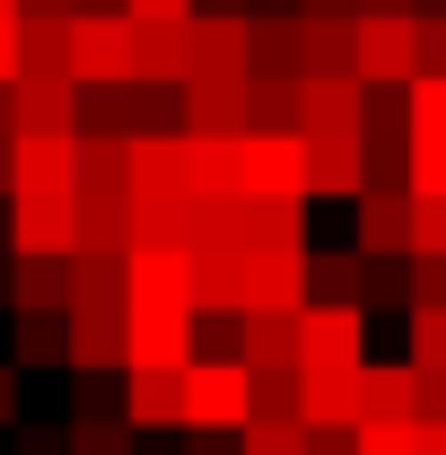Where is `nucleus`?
Returning <instances> with one entry per match:
<instances>
[{
	"label": "nucleus",
	"instance_id": "8fccbe9b",
	"mask_svg": "<svg viewBox=\"0 0 446 455\" xmlns=\"http://www.w3.org/2000/svg\"><path fill=\"white\" fill-rule=\"evenodd\" d=\"M0 307H9V245H0Z\"/></svg>",
	"mask_w": 446,
	"mask_h": 455
},
{
	"label": "nucleus",
	"instance_id": "aec40b11",
	"mask_svg": "<svg viewBox=\"0 0 446 455\" xmlns=\"http://www.w3.org/2000/svg\"><path fill=\"white\" fill-rule=\"evenodd\" d=\"M175 149H184V193H202V202L236 193V132H184Z\"/></svg>",
	"mask_w": 446,
	"mask_h": 455
},
{
	"label": "nucleus",
	"instance_id": "c85d7f7f",
	"mask_svg": "<svg viewBox=\"0 0 446 455\" xmlns=\"http://www.w3.org/2000/svg\"><path fill=\"white\" fill-rule=\"evenodd\" d=\"M359 272H368L359 245H324V254H307V298H359Z\"/></svg>",
	"mask_w": 446,
	"mask_h": 455
},
{
	"label": "nucleus",
	"instance_id": "e433bc0d",
	"mask_svg": "<svg viewBox=\"0 0 446 455\" xmlns=\"http://www.w3.org/2000/svg\"><path fill=\"white\" fill-rule=\"evenodd\" d=\"M402 254H446V193H411V245Z\"/></svg>",
	"mask_w": 446,
	"mask_h": 455
},
{
	"label": "nucleus",
	"instance_id": "f704fd0d",
	"mask_svg": "<svg viewBox=\"0 0 446 455\" xmlns=\"http://www.w3.org/2000/svg\"><path fill=\"white\" fill-rule=\"evenodd\" d=\"M402 307H446V254H402Z\"/></svg>",
	"mask_w": 446,
	"mask_h": 455
},
{
	"label": "nucleus",
	"instance_id": "7c9ffc66",
	"mask_svg": "<svg viewBox=\"0 0 446 455\" xmlns=\"http://www.w3.org/2000/svg\"><path fill=\"white\" fill-rule=\"evenodd\" d=\"M359 411H402L411 420V359H394V368L359 359Z\"/></svg>",
	"mask_w": 446,
	"mask_h": 455
},
{
	"label": "nucleus",
	"instance_id": "423d86ee",
	"mask_svg": "<svg viewBox=\"0 0 446 455\" xmlns=\"http://www.w3.org/2000/svg\"><path fill=\"white\" fill-rule=\"evenodd\" d=\"M350 70H359V88H402L411 79V18L402 9H368L350 27Z\"/></svg>",
	"mask_w": 446,
	"mask_h": 455
},
{
	"label": "nucleus",
	"instance_id": "473e14b6",
	"mask_svg": "<svg viewBox=\"0 0 446 455\" xmlns=\"http://www.w3.org/2000/svg\"><path fill=\"white\" fill-rule=\"evenodd\" d=\"M350 455H411V420L402 411H359L350 420Z\"/></svg>",
	"mask_w": 446,
	"mask_h": 455
},
{
	"label": "nucleus",
	"instance_id": "4468645a",
	"mask_svg": "<svg viewBox=\"0 0 446 455\" xmlns=\"http://www.w3.org/2000/svg\"><path fill=\"white\" fill-rule=\"evenodd\" d=\"M18 324H9V368L18 377H36V368H61V350H70V315L61 307H9Z\"/></svg>",
	"mask_w": 446,
	"mask_h": 455
},
{
	"label": "nucleus",
	"instance_id": "58836bf2",
	"mask_svg": "<svg viewBox=\"0 0 446 455\" xmlns=\"http://www.w3.org/2000/svg\"><path fill=\"white\" fill-rule=\"evenodd\" d=\"M411 70H446V18L411 9Z\"/></svg>",
	"mask_w": 446,
	"mask_h": 455
},
{
	"label": "nucleus",
	"instance_id": "49530a36",
	"mask_svg": "<svg viewBox=\"0 0 446 455\" xmlns=\"http://www.w3.org/2000/svg\"><path fill=\"white\" fill-rule=\"evenodd\" d=\"M123 18H193V0H123Z\"/></svg>",
	"mask_w": 446,
	"mask_h": 455
},
{
	"label": "nucleus",
	"instance_id": "6e6552de",
	"mask_svg": "<svg viewBox=\"0 0 446 455\" xmlns=\"http://www.w3.org/2000/svg\"><path fill=\"white\" fill-rule=\"evenodd\" d=\"M79 132H9V193H70Z\"/></svg>",
	"mask_w": 446,
	"mask_h": 455
},
{
	"label": "nucleus",
	"instance_id": "4be33fe9",
	"mask_svg": "<svg viewBox=\"0 0 446 455\" xmlns=\"http://www.w3.org/2000/svg\"><path fill=\"white\" fill-rule=\"evenodd\" d=\"M123 254H70V315H123Z\"/></svg>",
	"mask_w": 446,
	"mask_h": 455
},
{
	"label": "nucleus",
	"instance_id": "20e7f679",
	"mask_svg": "<svg viewBox=\"0 0 446 455\" xmlns=\"http://www.w3.org/2000/svg\"><path fill=\"white\" fill-rule=\"evenodd\" d=\"M236 193H307V132H236Z\"/></svg>",
	"mask_w": 446,
	"mask_h": 455
},
{
	"label": "nucleus",
	"instance_id": "7ed1b4c3",
	"mask_svg": "<svg viewBox=\"0 0 446 455\" xmlns=\"http://www.w3.org/2000/svg\"><path fill=\"white\" fill-rule=\"evenodd\" d=\"M70 79L79 88L131 79V18L123 9H70Z\"/></svg>",
	"mask_w": 446,
	"mask_h": 455
},
{
	"label": "nucleus",
	"instance_id": "09e8293b",
	"mask_svg": "<svg viewBox=\"0 0 446 455\" xmlns=\"http://www.w3.org/2000/svg\"><path fill=\"white\" fill-rule=\"evenodd\" d=\"M368 9H402V18H411V0H359V18H368Z\"/></svg>",
	"mask_w": 446,
	"mask_h": 455
},
{
	"label": "nucleus",
	"instance_id": "ddd939ff",
	"mask_svg": "<svg viewBox=\"0 0 446 455\" xmlns=\"http://www.w3.org/2000/svg\"><path fill=\"white\" fill-rule=\"evenodd\" d=\"M350 228H359L350 236L359 254H402L411 245V193L402 184H359L350 193Z\"/></svg>",
	"mask_w": 446,
	"mask_h": 455
},
{
	"label": "nucleus",
	"instance_id": "cd10ccee",
	"mask_svg": "<svg viewBox=\"0 0 446 455\" xmlns=\"http://www.w3.org/2000/svg\"><path fill=\"white\" fill-rule=\"evenodd\" d=\"M70 193H131V167H123L114 132H79V184Z\"/></svg>",
	"mask_w": 446,
	"mask_h": 455
},
{
	"label": "nucleus",
	"instance_id": "37998d69",
	"mask_svg": "<svg viewBox=\"0 0 446 455\" xmlns=\"http://www.w3.org/2000/svg\"><path fill=\"white\" fill-rule=\"evenodd\" d=\"M184 438H193L184 455H236V429H184Z\"/></svg>",
	"mask_w": 446,
	"mask_h": 455
},
{
	"label": "nucleus",
	"instance_id": "9d476101",
	"mask_svg": "<svg viewBox=\"0 0 446 455\" xmlns=\"http://www.w3.org/2000/svg\"><path fill=\"white\" fill-rule=\"evenodd\" d=\"M9 132H79V79L70 70H18L9 79Z\"/></svg>",
	"mask_w": 446,
	"mask_h": 455
},
{
	"label": "nucleus",
	"instance_id": "39448f33",
	"mask_svg": "<svg viewBox=\"0 0 446 455\" xmlns=\"http://www.w3.org/2000/svg\"><path fill=\"white\" fill-rule=\"evenodd\" d=\"M193 350V307H123V368H184Z\"/></svg>",
	"mask_w": 446,
	"mask_h": 455
},
{
	"label": "nucleus",
	"instance_id": "c03bdc74",
	"mask_svg": "<svg viewBox=\"0 0 446 455\" xmlns=\"http://www.w3.org/2000/svg\"><path fill=\"white\" fill-rule=\"evenodd\" d=\"M411 455H446V411L438 420H411Z\"/></svg>",
	"mask_w": 446,
	"mask_h": 455
},
{
	"label": "nucleus",
	"instance_id": "de8ad7c7",
	"mask_svg": "<svg viewBox=\"0 0 446 455\" xmlns=\"http://www.w3.org/2000/svg\"><path fill=\"white\" fill-rule=\"evenodd\" d=\"M298 9H333V18H359V0H298Z\"/></svg>",
	"mask_w": 446,
	"mask_h": 455
},
{
	"label": "nucleus",
	"instance_id": "a18cd8bd",
	"mask_svg": "<svg viewBox=\"0 0 446 455\" xmlns=\"http://www.w3.org/2000/svg\"><path fill=\"white\" fill-rule=\"evenodd\" d=\"M18 386H27V377H18V368L0 359V429H18Z\"/></svg>",
	"mask_w": 446,
	"mask_h": 455
},
{
	"label": "nucleus",
	"instance_id": "603ef678",
	"mask_svg": "<svg viewBox=\"0 0 446 455\" xmlns=\"http://www.w3.org/2000/svg\"><path fill=\"white\" fill-rule=\"evenodd\" d=\"M0 140H9V88H0Z\"/></svg>",
	"mask_w": 446,
	"mask_h": 455
},
{
	"label": "nucleus",
	"instance_id": "c9c22d12",
	"mask_svg": "<svg viewBox=\"0 0 446 455\" xmlns=\"http://www.w3.org/2000/svg\"><path fill=\"white\" fill-rule=\"evenodd\" d=\"M411 193H446V132H411V167H402Z\"/></svg>",
	"mask_w": 446,
	"mask_h": 455
},
{
	"label": "nucleus",
	"instance_id": "a211bd4d",
	"mask_svg": "<svg viewBox=\"0 0 446 455\" xmlns=\"http://www.w3.org/2000/svg\"><path fill=\"white\" fill-rule=\"evenodd\" d=\"M184 70H193V53H184V18H131V79L175 88Z\"/></svg>",
	"mask_w": 446,
	"mask_h": 455
},
{
	"label": "nucleus",
	"instance_id": "3c124183",
	"mask_svg": "<svg viewBox=\"0 0 446 455\" xmlns=\"http://www.w3.org/2000/svg\"><path fill=\"white\" fill-rule=\"evenodd\" d=\"M0 193H9V140H0Z\"/></svg>",
	"mask_w": 446,
	"mask_h": 455
},
{
	"label": "nucleus",
	"instance_id": "a19ab883",
	"mask_svg": "<svg viewBox=\"0 0 446 455\" xmlns=\"http://www.w3.org/2000/svg\"><path fill=\"white\" fill-rule=\"evenodd\" d=\"M18 79V9H0V88Z\"/></svg>",
	"mask_w": 446,
	"mask_h": 455
},
{
	"label": "nucleus",
	"instance_id": "79ce46f5",
	"mask_svg": "<svg viewBox=\"0 0 446 455\" xmlns=\"http://www.w3.org/2000/svg\"><path fill=\"white\" fill-rule=\"evenodd\" d=\"M18 455H70L61 429H18Z\"/></svg>",
	"mask_w": 446,
	"mask_h": 455
},
{
	"label": "nucleus",
	"instance_id": "f3484780",
	"mask_svg": "<svg viewBox=\"0 0 446 455\" xmlns=\"http://www.w3.org/2000/svg\"><path fill=\"white\" fill-rule=\"evenodd\" d=\"M359 184H368V167H359V132L307 140V202H350Z\"/></svg>",
	"mask_w": 446,
	"mask_h": 455
},
{
	"label": "nucleus",
	"instance_id": "1a4fd4ad",
	"mask_svg": "<svg viewBox=\"0 0 446 455\" xmlns=\"http://www.w3.org/2000/svg\"><path fill=\"white\" fill-rule=\"evenodd\" d=\"M236 307H307V245H245Z\"/></svg>",
	"mask_w": 446,
	"mask_h": 455
},
{
	"label": "nucleus",
	"instance_id": "f257e3e1",
	"mask_svg": "<svg viewBox=\"0 0 446 455\" xmlns=\"http://www.w3.org/2000/svg\"><path fill=\"white\" fill-rule=\"evenodd\" d=\"M254 420V377L236 350H193L184 359V429H245Z\"/></svg>",
	"mask_w": 446,
	"mask_h": 455
},
{
	"label": "nucleus",
	"instance_id": "c756f323",
	"mask_svg": "<svg viewBox=\"0 0 446 455\" xmlns=\"http://www.w3.org/2000/svg\"><path fill=\"white\" fill-rule=\"evenodd\" d=\"M236 455H307V420L298 411H254L236 429Z\"/></svg>",
	"mask_w": 446,
	"mask_h": 455
},
{
	"label": "nucleus",
	"instance_id": "4c0bfd02",
	"mask_svg": "<svg viewBox=\"0 0 446 455\" xmlns=\"http://www.w3.org/2000/svg\"><path fill=\"white\" fill-rule=\"evenodd\" d=\"M411 368H446V307H411Z\"/></svg>",
	"mask_w": 446,
	"mask_h": 455
},
{
	"label": "nucleus",
	"instance_id": "dca6fc26",
	"mask_svg": "<svg viewBox=\"0 0 446 455\" xmlns=\"http://www.w3.org/2000/svg\"><path fill=\"white\" fill-rule=\"evenodd\" d=\"M298 420L307 429H350L359 420V368H298Z\"/></svg>",
	"mask_w": 446,
	"mask_h": 455
},
{
	"label": "nucleus",
	"instance_id": "a878e982",
	"mask_svg": "<svg viewBox=\"0 0 446 455\" xmlns=\"http://www.w3.org/2000/svg\"><path fill=\"white\" fill-rule=\"evenodd\" d=\"M184 132H131L123 140V167H131V193H158V184H184Z\"/></svg>",
	"mask_w": 446,
	"mask_h": 455
},
{
	"label": "nucleus",
	"instance_id": "2eb2a0df",
	"mask_svg": "<svg viewBox=\"0 0 446 455\" xmlns=\"http://www.w3.org/2000/svg\"><path fill=\"white\" fill-rule=\"evenodd\" d=\"M123 420L131 429H184V368H123Z\"/></svg>",
	"mask_w": 446,
	"mask_h": 455
},
{
	"label": "nucleus",
	"instance_id": "ea45409f",
	"mask_svg": "<svg viewBox=\"0 0 446 455\" xmlns=\"http://www.w3.org/2000/svg\"><path fill=\"white\" fill-rule=\"evenodd\" d=\"M446 411V368H411V420H438Z\"/></svg>",
	"mask_w": 446,
	"mask_h": 455
},
{
	"label": "nucleus",
	"instance_id": "0eeeda50",
	"mask_svg": "<svg viewBox=\"0 0 446 455\" xmlns=\"http://www.w3.org/2000/svg\"><path fill=\"white\" fill-rule=\"evenodd\" d=\"M0 236L9 254H70L79 245V220H70V193H0Z\"/></svg>",
	"mask_w": 446,
	"mask_h": 455
},
{
	"label": "nucleus",
	"instance_id": "f03ea898",
	"mask_svg": "<svg viewBox=\"0 0 446 455\" xmlns=\"http://www.w3.org/2000/svg\"><path fill=\"white\" fill-rule=\"evenodd\" d=\"M368 359V307L359 298H307L298 307V368H359Z\"/></svg>",
	"mask_w": 446,
	"mask_h": 455
},
{
	"label": "nucleus",
	"instance_id": "6ab92c4d",
	"mask_svg": "<svg viewBox=\"0 0 446 455\" xmlns=\"http://www.w3.org/2000/svg\"><path fill=\"white\" fill-rule=\"evenodd\" d=\"M184 53H193V70H245V18L236 9H193Z\"/></svg>",
	"mask_w": 446,
	"mask_h": 455
},
{
	"label": "nucleus",
	"instance_id": "2f4dec72",
	"mask_svg": "<svg viewBox=\"0 0 446 455\" xmlns=\"http://www.w3.org/2000/svg\"><path fill=\"white\" fill-rule=\"evenodd\" d=\"M61 438H70V455H131V420L123 411H79Z\"/></svg>",
	"mask_w": 446,
	"mask_h": 455
},
{
	"label": "nucleus",
	"instance_id": "393cba45",
	"mask_svg": "<svg viewBox=\"0 0 446 455\" xmlns=\"http://www.w3.org/2000/svg\"><path fill=\"white\" fill-rule=\"evenodd\" d=\"M70 315V307H61ZM61 368H97V377H123V315H70V350Z\"/></svg>",
	"mask_w": 446,
	"mask_h": 455
},
{
	"label": "nucleus",
	"instance_id": "5fc2aeb1",
	"mask_svg": "<svg viewBox=\"0 0 446 455\" xmlns=\"http://www.w3.org/2000/svg\"><path fill=\"white\" fill-rule=\"evenodd\" d=\"M0 9H18V0H0Z\"/></svg>",
	"mask_w": 446,
	"mask_h": 455
},
{
	"label": "nucleus",
	"instance_id": "f8f14e48",
	"mask_svg": "<svg viewBox=\"0 0 446 455\" xmlns=\"http://www.w3.org/2000/svg\"><path fill=\"white\" fill-rule=\"evenodd\" d=\"M123 307H193V254L184 245H123Z\"/></svg>",
	"mask_w": 446,
	"mask_h": 455
},
{
	"label": "nucleus",
	"instance_id": "72a5a7b5",
	"mask_svg": "<svg viewBox=\"0 0 446 455\" xmlns=\"http://www.w3.org/2000/svg\"><path fill=\"white\" fill-rule=\"evenodd\" d=\"M402 123L411 132H446V70H411L402 79Z\"/></svg>",
	"mask_w": 446,
	"mask_h": 455
},
{
	"label": "nucleus",
	"instance_id": "5701e85b",
	"mask_svg": "<svg viewBox=\"0 0 446 455\" xmlns=\"http://www.w3.org/2000/svg\"><path fill=\"white\" fill-rule=\"evenodd\" d=\"M245 132H298V70H245Z\"/></svg>",
	"mask_w": 446,
	"mask_h": 455
},
{
	"label": "nucleus",
	"instance_id": "412c9836",
	"mask_svg": "<svg viewBox=\"0 0 446 455\" xmlns=\"http://www.w3.org/2000/svg\"><path fill=\"white\" fill-rule=\"evenodd\" d=\"M70 220H79L70 254H123L131 245V202L123 193H70Z\"/></svg>",
	"mask_w": 446,
	"mask_h": 455
},
{
	"label": "nucleus",
	"instance_id": "b1692460",
	"mask_svg": "<svg viewBox=\"0 0 446 455\" xmlns=\"http://www.w3.org/2000/svg\"><path fill=\"white\" fill-rule=\"evenodd\" d=\"M9 307H70V254H9Z\"/></svg>",
	"mask_w": 446,
	"mask_h": 455
},
{
	"label": "nucleus",
	"instance_id": "bb28decb",
	"mask_svg": "<svg viewBox=\"0 0 446 455\" xmlns=\"http://www.w3.org/2000/svg\"><path fill=\"white\" fill-rule=\"evenodd\" d=\"M18 70H70V18L18 9Z\"/></svg>",
	"mask_w": 446,
	"mask_h": 455
},
{
	"label": "nucleus",
	"instance_id": "9b49d317",
	"mask_svg": "<svg viewBox=\"0 0 446 455\" xmlns=\"http://www.w3.org/2000/svg\"><path fill=\"white\" fill-rule=\"evenodd\" d=\"M175 123L184 132H245V70H184L175 79Z\"/></svg>",
	"mask_w": 446,
	"mask_h": 455
},
{
	"label": "nucleus",
	"instance_id": "864d4df0",
	"mask_svg": "<svg viewBox=\"0 0 446 455\" xmlns=\"http://www.w3.org/2000/svg\"><path fill=\"white\" fill-rule=\"evenodd\" d=\"M411 9H429V18H446V0H411Z\"/></svg>",
	"mask_w": 446,
	"mask_h": 455
}]
</instances>
